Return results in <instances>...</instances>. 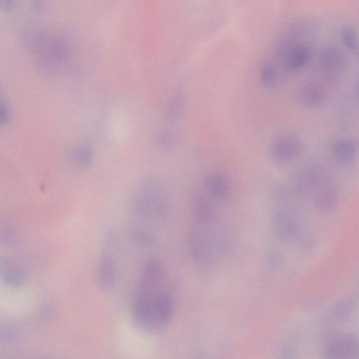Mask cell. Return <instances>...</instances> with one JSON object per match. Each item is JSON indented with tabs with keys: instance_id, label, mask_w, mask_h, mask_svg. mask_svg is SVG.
<instances>
[{
	"instance_id": "cell-17",
	"label": "cell",
	"mask_w": 359,
	"mask_h": 359,
	"mask_svg": "<svg viewBox=\"0 0 359 359\" xmlns=\"http://www.w3.org/2000/svg\"><path fill=\"white\" fill-rule=\"evenodd\" d=\"M179 142L177 133L172 129L167 128L161 130L158 135V144L164 150L174 149Z\"/></svg>"
},
{
	"instance_id": "cell-1",
	"label": "cell",
	"mask_w": 359,
	"mask_h": 359,
	"mask_svg": "<svg viewBox=\"0 0 359 359\" xmlns=\"http://www.w3.org/2000/svg\"><path fill=\"white\" fill-rule=\"evenodd\" d=\"M164 280L140 283L132 314L137 326L144 331H156L168 324L173 311L170 294L163 290Z\"/></svg>"
},
{
	"instance_id": "cell-19",
	"label": "cell",
	"mask_w": 359,
	"mask_h": 359,
	"mask_svg": "<svg viewBox=\"0 0 359 359\" xmlns=\"http://www.w3.org/2000/svg\"><path fill=\"white\" fill-rule=\"evenodd\" d=\"M356 95H357L358 99L359 100V79L356 84Z\"/></svg>"
},
{
	"instance_id": "cell-6",
	"label": "cell",
	"mask_w": 359,
	"mask_h": 359,
	"mask_svg": "<svg viewBox=\"0 0 359 359\" xmlns=\"http://www.w3.org/2000/svg\"><path fill=\"white\" fill-rule=\"evenodd\" d=\"M331 184L328 171L322 165L310 164L300 168L296 173L293 185L299 193L319 191Z\"/></svg>"
},
{
	"instance_id": "cell-9",
	"label": "cell",
	"mask_w": 359,
	"mask_h": 359,
	"mask_svg": "<svg viewBox=\"0 0 359 359\" xmlns=\"http://www.w3.org/2000/svg\"><path fill=\"white\" fill-rule=\"evenodd\" d=\"M203 184L208 194L215 198L222 200L230 192V182L226 175L222 171L210 170L203 177Z\"/></svg>"
},
{
	"instance_id": "cell-5",
	"label": "cell",
	"mask_w": 359,
	"mask_h": 359,
	"mask_svg": "<svg viewBox=\"0 0 359 359\" xmlns=\"http://www.w3.org/2000/svg\"><path fill=\"white\" fill-rule=\"evenodd\" d=\"M304 150V144L297 135L285 133L276 136L270 142L269 154L273 162L285 165L299 158Z\"/></svg>"
},
{
	"instance_id": "cell-18",
	"label": "cell",
	"mask_w": 359,
	"mask_h": 359,
	"mask_svg": "<svg viewBox=\"0 0 359 359\" xmlns=\"http://www.w3.org/2000/svg\"><path fill=\"white\" fill-rule=\"evenodd\" d=\"M15 0H1V8L8 11L12 9L15 4Z\"/></svg>"
},
{
	"instance_id": "cell-7",
	"label": "cell",
	"mask_w": 359,
	"mask_h": 359,
	"mask_svg": "<svg viewBox=\"0 0 359 359\" xmlns=\"http://www.w3.org/2000/svg\"><path fill=\"white\" fill-rule=\"evenodd\" d=\"M320 64L325 76L330 82L337 81L346 69L343 52L334 45L325 46L320 54Z\"/></svg>"
},
{
	"instance_id": "cell-4",
	"label": "cell",
	"mask_w": 359,
	"mask_h": 359,
	"mask_svg": "<svg viewBox=\"0 0 359 359\" xmlns=\"http://www.w3.org/2000/svg\"><path fill=\"white\" fill-rule=\"evenodd\" d=\"M134 206L141 215L163 216L169 206V195L165 183L157 179L144 181L135 195Z\"/></svg>"
},
{
	"instance_id": "cell-15",
	"label": "cell",
	"mask_w": 359,
	"mask_h": 359,
	"mask_svg": "<svg viewBox=\"0 0 359 359\" xmlns=\"http://www.w3.org/2000/svg\"><path fill=\"white\" fill-rule=\"evenodd\" d=\"M184 104V95L182 90L178 89L168 101L165 108V116L169 120H176L182 114Z\"/></svg>"
},
{
	"instance_id": "cell-12",
	"label": "cell",
	"mask_w": 359,
	"mask_h": 359,
	"mask_svg": "<svg viewBox=\"0 0 359 359\" xmlns=\"http://www.w3.org/2000/svg\"><path fill=\"white\" fill-rule=\"evenodd\" d=\"M116 280V269L110 255L102 252L97 266V281L103 290H109Z\"/></svg>"
},
{
	"instance_id": "cell-10",
	"label": "cell",
	"mask_w": 359,
	"mask_h": 359,
	"mask_svg": "<svg viewBox=\"0 0 359 359\" xmlns=\"http://www.w3.org/2000/svg\"><path fill=\"white\" fill-rule=\"evenodd\" d=\"M327 97L324 86L318 81L309 80L303 83L299 98L307 107L316 108L324 104Z\"/></svg>"
},
{
	"instance_id": "cell-16",
	"label": "cell",
	"mask_w": 359,
	"mask_h": 359,
	"mask_svg": "<svg viewBox=\"0 0 359 359\" xmlns=\"http://www.w3.org/2000/svg\"><path fill=\"white\" fill-rule=\"evenodd\" d=\"M339 36L344 46L359 56V37L355 30L350 26H344L340 29Z\"/></svg>"
},
{
	"instance_id": "cell-11",
	"label": "cell",
	"mask_w": 359,
	"mask_h": 359,
	"mask_svg": "<svg viewBox=\"0 0 359 359\" xmlns=\"http://www.w3.org/2000/svg\"><path fill=\"white\" fill-rule=\"evenodd\" d=\"M0 276L6 285L14 288L23 286L27 279L22 266L13 260L6 259L1 260Z\"/></svg>"
},
{
	"instance_id": "cell-14",
	"label": "cell",
	"mask_w": 359,
	"mask_h": 359,
	"mask_svg": "<svg viewBox=\"0 0 359 359\" xmlns=\"http://www.w3.org/2000/svg\"><path fill=\"white\" fill-rule=\"evenodd\" d=\"M337 199V190L332 184H330L318 191L316 201L319 208L328 210L336 205Z\"/></svg>"
},
{
	"instance_id": "cell-3",
	"label": "cell",
	"mask_w": 359,
	"mask_h": 359,
	"mask_svg": "<svg viewBox=\"0 0 359 359\" xmlns=\"http://www.w3.org/2000/svg\"><path fill=\"white\" fill-rule=\"evenodd\" d=\"M299 27H291L281 35L276 46V51L283 67L289 72L302 70L311 59L309 45L299 40Z\"/></svg>"
},
{
	"instance_id": "cell-2",
	"label": "cell",
	"mask_w": 359,
	"mask_h": 359,
	"mask_svg": "<svg viewBox=\"0 0 359 359\" xmlns=\"http://www.w3.org/2000/svg\"><path fill=\"white\" fill-rule=\"evenodd\" d=\"M23 40L38 64L46 69L60 68L70 56V43L61 33L33 27L25 32Z\"/></svg>"
},
{
	"instance_id": "cell-8",
	"label": "cell",
	"mask_w": 359,
	"mask_h": 359,
	"mask_svg": "<svg viewBox=\"0 0 359 359\" xmlns=\"http://www.w3.org/2000/svg\"><path fill=\"white\" fill-rule=\"evenodd\" d=\"M358 155L359 142L354 138L343 137L336 140L332 145V158L339 165H352Z\"/></svg>"
},
{
	"instance_id": "cell-13",
	"label": "cell",
	"mask_w": 359,
	"mask_h": 359,
	"mask_svg": "<svg viewBox=\"0 0 359 359\" xmlns=\"http://www.w3.org/2000/svg\"><path fill=\"white\" fill-rule=\"evenodd\" d=\"M258 75L262 85L266 88H271L278 82V69L272 60L266 59L259 67Z\"/></svg>"
}]
</instances>
